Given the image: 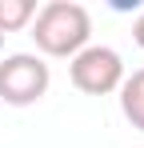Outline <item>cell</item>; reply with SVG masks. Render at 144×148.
Here are the masks:
<instances>
[{
	"label": "cell",
	"mask_w": 144,
	"mask_h": 148,
	"mask_svg": "<svg viewBox=\"0 0 144 148\" xmlns=\"http://www.w3.org/2000/svg\"><path fill=\"white\" fill-rule=\"evenodd\" d=\"M28 36L36 40V52H40V56L72 60L80 48H88L92 16H88V8L76 4V0H48L44 8H36Z\"/></svg>",
	"instance_id": "cell-1"
},
{
	"label": "cell",
	"mask_w": 144,
	"mask_h": 148,
	"mask_svg": "<svg viewBox=\"0 0 144 148\" xmlns=\"http://www.w3.org/2000/svg\"><path fill=\"white\" fill-rule=\"evenodd\" d=\"M52 72H48L44 56L36 52H12V56H0V100L12 104V108H28L36 100H44Z\"/></svg>",
	"instance_id": "cell-2"
},
{
	"label": "cell",
	"mask_w": 144,
	"mask_h": 148,
	"mask_svg": "<svg viewBox=\"0 0 144 148\" xmlns=\"http://www.w3.org/2000/svg\"><path fill=\"white\" fill-rule=\"evenodd\" d=\"M68 80L84 96H108L124 84V60L108 44H88L68 60Z\"/></svg>",
	"instance_id": "cell-3"
},
{
	"label": "cell",
	"mask_w": 144,
	"mask_h": 148,
	"mask_svg": "<svg viewBox=\"0 0 144 148\" xmlns=\"http://www.w3.org/2000/svg\"><path fill=\"white\" fill-rule=\"evenodd\" d=\"M116 92H120V112H124V120L132 124L136 132H144V72L136 68L132 76H124V84H120Z\"/></svg>",
	"instance_id": "cell-4"
},
{
	"label": "cell",
	"mask_w": 144,
	"mask_h": 148,
	"mask_svg": "<svg viewBox=\"0 0 144 148\" xmlns=\"http://www.w3.org/2000/svg\"><path fill=\"white\" fill-rule=\"evenodd\" d=\"M32 16H36V4L32 0H0V36L28 28Z\"/></svg>",
	"instance_id": "cell-5"
},
{
	"label": "cell",
	"mask_w": 144,
	"mask_h": 148,
	"mask_svg": "<svg viewBox=\"0 0 144 148\" xmlns=\"http://www.w3.org/2000/svg\"><path fill=\"white\" fill-rule=\"evenodd\" d=\"M132 40H136V48H144V12L132 20Z\"/></svg>",
	"instance_id": "cell-6"
},
{
	"label": "cell",
	"mask_w": 144,
	"mask_h": 148,
	"mask_svg": "<svg viewBox=\"0 0 144 148\" xmlns=\"http://www.w3.org/2000/svg\"><path fill=\"white\" fill-rule=\"evenodd\" d=\"M0 56H4V36H0Z\"/></svg>",
	"instance_id": "cell-7"
},
{
	"label": "cell",
	"mask_w": 144,
	"mask_h": 148,
	"mask_svg": "<svg viewBox=\"0 0 144 148\" xmlns=\"http://www.w3.org/2000/svg\"><path fill=\"white\" fill-rule=\"evenodd\" d=\"M140 72H144V68H140Z\"/></svg>",
	"instance_id": "cell-8"
}]
</instances>
